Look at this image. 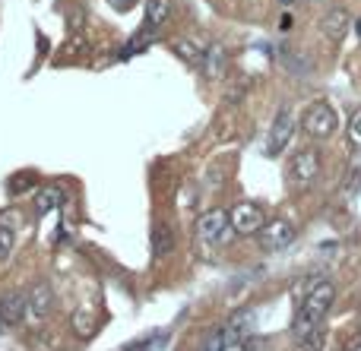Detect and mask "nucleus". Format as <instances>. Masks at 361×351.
Masks as SVG:
<instances>
[{"mask_svg":"<svg viewBox=\"0 0 361 351\" xmlns=\"http://www.w3.org/2000/svg\"><path fill=\"white\" fill-rule=\"evenodd\" d=\"M25 317H29V298L23 291H13V295L0 298V333L19 326Z\"/></svg>","mask_w":361,"mask_h":351,"instance_id":"nucleus-8","label":"nucleus"},{"mask_svg":"<svg viewBox=\"0 0 361 351\" xmlns=\"http://www.w3.org/2000/svg\"><path fill=\"white\" fill-rule=\"evenodd\" d=\"M67 200V196H63V190L61 187H42L38 190V196H35V206H38V212H51V209H57L61 206V203Z\"/></svg>","mask_w":361,"mask_h":351,"instance_id":"nucleus-16","label":"nucleus"},{"mask_svg":"<svg viewBox=\"0 0 361 351\" xmlns=\"http://www.w3.org/2000/svg\"><path fill=\"white\" fill-rule=\"evenodd\" d=\"M279 4H282V6H292V4H295V0H279Z\"/></svg>","mask_w":361,"mask_h":351,"instance_id":"nucleus-23","label":"nucleus"},{"mask_svg":"<svg viewBox=\"0 0 361 351\" xmlns=\"http://www.w3.org/2000/svg\"><path fill=\"white\" fill-rule=\"evenodd\" d=\"M222 329H225V342L228 345H241L250 336V329H254V310H238Z\"/></svg>","mask_w":361,"mask_h":351,"instance_id":"nucleus-10","label":"nucleus"},{"mask_svg":"<svg viewBox=\"0 0 361 351\" xmlns=\"http://www.w3.org/2000/svg\"><path fill=\"white\" fill-rule=\"evenodd\" d=\"M175 48H178V54L184 57V60H190V63H200V67H203V54H206V51H200V48H197V44H193V42H178Z\"/></svg>","mask_w":361,"mask_h":351,"instance_id":"nucleus-17","label":"nucleus"},{"mask_svg":"<svg viewBox=\"0 0 361 351\" xmlns=\"http://www.w3.org/2000/svg\"><path fill=\"white\" fill-rule=\"evenodd\" d=\"M333 301H336V288H333V282H317L311 288V295L305 298V304L298 307V314H295V342H305L311 333H317L320 323H324V317L330 314Z\"/></svg>","mask_w":361,"mask_h":351,"instance_id":"nucleus-1","label":"nucleus"},{"mask_svg":"<svg viewBox=\"0 0 361 351\" xmlns=\"http://www.w3.org/2000/svg\"><path fill=\"white\" fill-rule=\"evenodd\" d=\"M175 250V234H171V228L165 225V222H156L152 225V260L156 263H165V257Z\"/></svg>","mask_w":361,"mask_h":351,"instance_id":"nucleus-13","label":"nucleus"},{"mask_svg":"<svg viewBox=\"0 0 361 351\" xmlns=\"http://www.w3.org/2000/svg\"><path fill=\"white\" fill-rule=\"evenodd\" d=\"M108 4H111V6H118V10H130V6L137 4V0H108Z\"/></svg>","mask_w":361,"mask_h":351,"instance_id":"nucleus-21","label":"nucleus"},{"mask_svg":"<svg viewBox=\"0 0 361 351\" xmlns=\"http://www.w3.org/2000/svg\"><path fill=\"white\" fill-rule=\"evenodd\" d=\"M32 181L29 177H19V181H10V193H23V190H29Z\"/></svg>","mask_w":361,"mask_h":351,"instance_id":"nucleus-20","label":"nucleus"},{"mask_svg":"<svg viewBox=\"0 0 361 351\" xmlns=\"http://www.w3.org/2000/svg\"><path fill=\"white\" fill-rule=\"evenodd\" d=\"M355 32H358V38H361V19H358V23H355Z\"/></svg>","mask_w":361,"mask_h":351,"instance_id":"nucleus-24","label":"nucleus"},{"mask_svg":"<svg viewBox=\"0 0 361 351\" xmlns=\"http://www.w3.org/2000/svg\"><path fill=\"white\" fill-rule=\"evenodd\" d=\"M320 32H324L330 42H343L345 32H349V13H345L343 6L330 10L324 19H320Z\"/></svg>","mask_w":361,"mask_h":351,"instance_id":"nucleus-11","label":"nucleus"},{"mask_svg":"<svg viewBox=\"0 0 361 351\" xmlns=\"http://www.w3.org/2000/svg\"><path fill=\"white\" fill-rule=\"evenodd\" d=\"M301 127H305V133L314 136V139H330L339 127V117H336V111H333V105H326V101H314V105L305 111Z\"/></svg>","mask_w":361,"mask_h":351,"instance_id":"nucleus-3","label":"nucleus"},{"mask_svg":"<svg viewBox=\"0 0 361 351\" xmlns=\"http://www.w3.org/2000/svg\"><path fill=\"white\" fill-rule=\"evenodd\" d=\"M225 351H250V348H247V345H244V342H241V345H228Z\"/></svg>","mask_w":361,"mask_h":351,"instance_id":"nucleus-22","label":"nucleus"},{"mask_svg":"<svg viewBox=\"0 0 361 351\" xmlns=\"http://www.w3.org/2000/svg\"><path fill=\"white\" fill-rule=\"evenodd\" d=\"M13 244H16V234H13V228L0 225V260H6L13 253Z\"/></svg>","mask_w":361,"mask_h":351,"instance_id":"nucleus-18","label":"nucleus"},{"mask_svg":"<svg viewBox=\"0 0 361 351\" xmlns=\"http://www.w3.org/2000/svg\"><path fill=\"white\" fill-rule=\"evenodd\" d=\"M317 177H320V155H317V149L295 152L292 165H288V184H292V187H298V190H305V187H311Z\"/></svg>","mask_w":361,"mask_h":351,"instance_id":"nucleus-4","label":"nucleus"},{"mask_svg":"<svg viewBox=\"0 0 361 351\" xmlns=\"http://www.w3.org/2000/svg\"><path fill=\"white\" fill-rule=\"evenodd\" d=\"M282 67H286L288 73H295L298 79H307L314 63H311V57H305L301 51H282Z\"/></svg>","mask_w":361,"mask_h":351,"instance_id":"nucleus-15","label":"nucleus"},{"mask_svg":"<svg viewBox=\"0 0 361 351\" xmlns=\"http://www.w3.org/2000/svg\"><path fill=\"white\" fill-rule=\"evenodd\" d=\"M295 133V114L288 111V108H282L279 114H276L273 127H269V136H267V155H282V149L288 146V139H292Z\"/></svg>","mask_w":361,"mask_h":351,"instance_id":"nucleus-7","label":"nucleus"},{"mask_svg":"<svg viewBox=\"0 0 361 351\" xmlns=\"http://www.w3.org/2000/svg\"><path fill=\"white\" fill-rule=\"evenodd\" d=\"M228 219H231V228H235V234H244V238H250V234H260V228L267 225V215H263V209L254 206V203H238V206L228 212Z\"/></svg>","mask_w":361,"mask_h":351,"instance_id":"nucleus-6","label":"nucleus"},{"mask_svg":"<svg viewBox=\"0 0 361 351\" xmlns=\"http://www.w3.org/2000/svg\"><path fill=\"white\" fill-rule=\"evenodd\" d=\"M203 73L209 76V79H222V76L228 73V51H225L222 44H209V48H206Z\"/></svg>","mask_w":361,"mask_h":351,"instance_id":"nucleus-12","label":"nucleus"},{"mask_svg":"<svg viewBox=\"0 0 361 351\" xmlns=\"http://www.w3.org/2000/svg\"><path fill=\"white\" fill-rule=\"evenodd\" d=\"M25 298H29V320L32 323H42L44 317L51 314V307H54V295H51V288L44 282H38Z\"/></svg>","mask_w":361,"mask_h":351,"instance_id":"nucleus-9","label":"nucleus"},{"mask_svg":"<svg viewBox=\"0 0 361 351\" xmlns=\"http://www.w3.org/2000/svg\"><path fill=\"white\" fill-rule=\"evenodd\" d=\"M349 133H352V139L361 146V111L352 114V120H349Z\"/></svg>","mask_w":361,"mask_h":351,"instance_id":"nucleus-19","label":"nucleus"},{"mask_svg":"<svg viewBox=\"0 0 361 351\" xmlns=\"http://www.w3.org/2000/svg\"><path fill=\"white\" fill-rule=\"evenodd\" d=\"M231 231H235V228H231V219H228V212H222V209H209V212H203L197 219L200 241L209 247H225L231 238Z\"/></svg>","mask_w":361,"mask_h":351,"instance_id":"nucleus-2","label":"nucleus"},{"mask_svg":"<svg viewBox=\"0 0 361 351\" xmlns=\"http://www.w3.org/2000/svg\"><path fill=\"white\" fill-rule=\"evenodd\" d=\"M171 16V0H146V35H156Z\"/></svg>","mask_w":361,"mask_h":351,"instance_id":"nucleus-14","label":"nucleus"},{"mask_svg":"<svg viewBox=\"0 0 361 351\" xmlns=\"http://www.w3.org/2000/svg\"><path fill=\"white\" fill-rule=\"evenodd\" d=\"M257 241H260L263 253H279L295 241V225L292 222H286V219H273V222H267V225L260 228Z\"/></svg>","mask_w":361,"mask_h":351,"instance_id":"nucleus-5","label":"nucleus"}]
</instances>
